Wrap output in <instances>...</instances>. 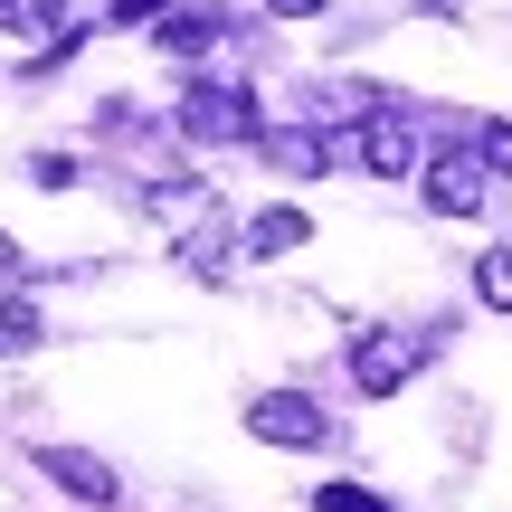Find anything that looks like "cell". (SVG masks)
I'll use <instances>...</instances> for the list:
<instances>
[{
    "label": "cell",
    "instance_id": "cell-1",
    "mask_svg": "<svg viewBox=\"0 0 512 512\" xmlns=\"http://www.w3.org/2000/svg\"><path fill=\"white\" fill-rule=\"evenodd\" d=\"M181 133H190V143H266L256 95L247 86H219V76H200V86L181 95Z\"/></svg>",
    "mask_w": 512,
    "mask_h": 512
},
{
    "label": "cell",
    "instance_id": "cell-2",
    "mask_svg": "<svg viewBox=\"0 0 512 512\" xmlns=\"http://www.w3.org/2000/svg\"><path fill=\"white\" fill-rule=\"evenodd\" d=\"M418 361H427V332H361L351 342V389L361 399H399L418 380Z\"/></svg>",
    "mask_w": 512,
    "mask_h": 512
},
{
    "label": "cell",
    "instance_id": "cell-3",
    "mask_svg": "<svg viewBox=\"0 0 512 512\" xmlns=\"http://www.w3.org/2000/svg\"><path fill=\"white\" fill-rule=\"evenodd\" d=\"M418 190H427L437 219H475V209L494 200V162H484V152H437V162L418 171Z\"/></svg>",
    "mask_w": 512,
    "mask_h": 512
},
{
    "label": "cell",
    "instance_id": "cell-4",
    "mask_svg": "<svg viewBox=\"0 0 512 512\" xmlns=\"http://www.w3.org/2000/svg\"><path fill=\"white\" fill-rule=\"evenodd\" d=\"M247 437H266V446H332V418L304 399V389H266V399H247Z\"/></svg>",
    "mask_w": 512,
    "mask_h": 512
},
{
    "label": "cell",
    "instance_id": "cell-5",
    "mask_svg": "<svg viewBox=\"0 0 512 512\" xmlns=\"http://www.w3.org/2000/svg\"><path fill=\"white\" fill-rule=\"evenodd\" d=\"M351 152H361L380 181H408V171H427V152H418V124H408V105H380L361 133H351Z\"/></svg>",
    "mask_w": 512,
    "mask_h": 512
},
{
    "label": "cell",
    "instance_id": "cell-6",
    "mask_svg": "<svg viewBox=\"0 0 512 512\" xmlns=\"http://www.w3.org/2000/svg\"><path fill=\"white\" fill-rule=\"evenodd\" d=\"M38 475H48L57 494H76V503H114V494H124V484H114V465L86 456V446H38Z\"/></svg>",
    "mask_w": 512,
    "mask_h": 512
},
{
    "label": "cell",
    "instance_id": "cell-7",
    "mask_svg": "<svg viewBox=\"0 0 512 512\" xmlns=\"http://www.w3.org/2000/svg\"><path fill=\"white\" fill-rule=\"evenodd\" d=\"M294 247H313L304 209H266V219H247V256H294Z\"/></svg>",
    "mask_w": 512,
    "mask_h": 512
},
{
    "label": "cell",
    "instance_id": "cell-8",
    "mask_svg": "<svg viewBox=\"0 0 512 512\" xmlns=\"http://www.w3.org/2000/svg\"><path fill=\"white\" fill-rule=\"evenodd\" d=\"M266 162H275V171H294V181H313V171L332 162V143H323V133H304V124H294V133H266Z\"/></svg>",
    "mask_w": 512,
    "mask_h": 512
},
{
    "label": "cell",
    "instance_id": "cell-9",
    "mask_svg": "<svg viewBox=\"0 0 512 512\" xmlns=\"http://www.w3.org/2000/svg\"><path fill=\"white\" fill-rule=\"evenodd\" d=\"M19 351H38V304L29 294H0V361H19Z\"/></svg>",
    "mask_w": 512,
    "mask_h": 512
},
{
    "label": "cell",
    "instance_id": "cell-10",
    "mask_svg": "<svg viewBox=\"0 0 512 512\" xmlns=\"http://www.w3.org/2000/svg\"><path fill=\"white\" fill-rule=\"evenodd\" d=\"M162 48H171V57L219 48V19H209V10H171V19H162Z\"/></svg>",
    "mask_w": 512,
    "mask_h": 512
},
{
    "label": "cell",
    "instance_id": "cell-11",
    "mask_svg": "<svg viewBox=\"0 0 512 512\" xmlns=\"http://www.w3.org/2000/svg\"><path fill=\"white\" fill-rule=\"evenodd\" d=\"M475 304L512 313V247H484V256H475Z\"/></svg>",
    "mask_w": 512,
    "mask_h": 512
},
{
    "label": "cell",
    "instance_id": "cell-12",
    "mask_svg": "<svg viewBox=\"0 0 512 512\" xmlns=\"http://www.w3.org/2000/svg\"><path fill=\"white\" fill-rule=\"evenodd\" d=\"M0 29H10V38H38V29H57V0H0Z\"/></svg>",
    "mask_w": 512,
    "mask_h": 512
},
{
    "label": "cell",
    "instance_id": "cell-13",
    "mask_svg": "<svg viewBox=\"0 0 512 512\" xmlns=\"http://www.w3.org/2000/svg\"><path fill=\"white\" fill-rule=\"evenodd\" d=\"M475 152L494 162V181H512V114H494V124L475 133Z\"/></svg>",
    "mask_w": 512,
    "mask_h": 512
},
{
    "label": "cell",
    "instance_id": "cell-14",
    "mask_svg": "<svg viewBox=\"0 0 512 512\" xmlns=\"http://www.w3.org/2000/svg\"><path fill=\"white\" fill-rule=\"evenodd\" d=\"M313 512H389V503L370 494V484H323V494H313Z\"/></svg>",
    "mask_w": 512,
    "mask_h": 512
},
{
    "label": "cell",
    "instance_id": "cell-15",
    "mask_svg": "<svg viewBox=\"0 0 512 512\" xmlns=\"http://www.w3.org/2000/svg\"><path fill=\"white\" fill-rule=\"evenodd\" d=\"M171 10H190V0H114V29H143V19H171Z\"/></svg>",
    "mask_w": 512,
    "mask_h": 512
},
{
    "label": "cell",
    "instance_id": "cell-16",
    "mask_svg": "<svg viewBox=\"0 0 512 512\" xmlns=\"http://www.w3.org/2000/svg\"><path fill=\"white\" fill-rule=\"evenodd\" d=\"M29 181H38V190H67V181H76V162H57V152H38V162H29Z\"/></svg>",
    "mask_w": 512,
    "mask_h": 512
},
{
    "label": "cell",
    "instance_id": "cell-17",
    "mask_svg": "<svg viewBox=\"0 0 512 512\" xmlns=\"http://www.w3.org/2000/svg\"><path fill=\"white\" fill-rule=\"evenodd\" d=\"M19 275H29V256H19L10 238H0V285H19Z\"/></svg>",
    "mask_w": 512,
    "mask_h": 512
},
{
    "label": "cell",
    "instance_id": "cell-18",
    "mask_svg": "<svg viewBox=\"0 0 512 512\" xmlns=\"http://www.w3.org/2000/svg\"><path fill=\"white\" fill-rule=\"evenodd\" d=\"M266 10H275V19H313L323 0H266Z\"/></svg>",
    "mask_w": 512,
    "mask_h": 512
}]
</instances>
